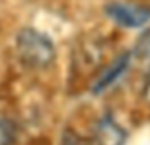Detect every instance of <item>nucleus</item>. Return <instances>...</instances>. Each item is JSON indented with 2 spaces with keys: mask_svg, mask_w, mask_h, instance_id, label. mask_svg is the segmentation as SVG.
<instances>
[{
  "mask_svg": "<svg viewBox=\"0 0 150 145\" xmlns=\"http://www.w3.org/2000/svg\"><path fill=\"white\" fill-rule=\"evenodd\" d=\"M16 49L23 65L33 70H44L51 67L56 58V49L51 38L33 28H23L18 33Z\"/></svg>",
  "mask_w": 150,
  "mask_h": 145,
  "instance_id": "obj_1",
  "label": "nucleus"
},
{
  "mask_svg": "<svg viewBox=\"0 0 150 145\" xmlns=\"http://www.w3.org/2000/svg\"><path fill=\"white\" fill-rule=\"evenodd\" d=\"M105 12L115 25L124 28H142L150 21V7L136 2H110Z\"/></svg>",
  "mask_w": 150,
  "mask_h": 145,
  "instance_id": "obj_2",
  "label": "nucleus"
},
{
  "mask_svg": "<svg viewBox=\"0 0 150 145\" xmlns=\"http://www.w3.org/2000/svg\"><path fill=\"white\" fill-rule=\"evenodd\" d=\"M127 140L126 129L113 121L112 115H103L94 129V145H124Z\"/></svg>",
  "mask_w": 150,
  "mask_h": 145,
  "instance_id": "obj_3",
  "label": "nucleus"
},
{
  "mask_svg": "<svg viewBox=\"0 0 150 145\" xmlns=\"http://www.w3.org/2000/svg\"><path fill=\"white\" fill-rule=\"evenodd\" d=\"M131 56H133V53H124L120 58H117L112 65L96 79V82H94V86H93V91L98 95V93L105 91L108 86H112L115 80H119V79L122 77V73L127 70V67H129V63H131Z\"/></svg>",
  "mask_w": 150,
  "mask_h": 145,
  "instance_id": "obj_4",
  "label": "nucleus"
},
{
  "mask_svg": "<svg viewBox=\"0 0 150 145\" xmlns=\"http://www.w3.org/2000/svg\"><path fill=\"white\" fill-rule=\"evenodd\" d=\"M16 138H18L16 122L9 115L0 114V145H14Z\"/></svg>",
  "mask_w": 150,
  "mask_h": 145,
  "instance_id": "obj_5",
  "label": "nucleus"
},
{
  "mask_svg": "<svg viewBox=\"0 0 150 145\" xmlns=\"http://www.w3.org/2000/svg\"><path fill=\"white\" fill-rule=\"evenodd\" d=\"M147 58H149V65H150V51H149V54H147ZM143 98L150 103V68H149V73H147L145 86H143Z\"/></svg>",
  "mask_w": 150,
  "mask_h": 145,
  "instance_id": "obj_6",
  "label": "nucleus"
}]
</instances>
